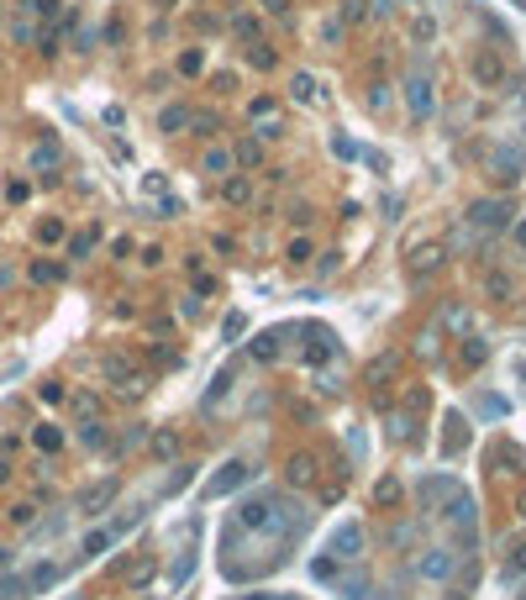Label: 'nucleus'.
<instances>
[{"label":"nucleus","mask_w":526,"mask_h":600,"mask_svg":"<svg viewBox=\"0 0 526 600\" xmlns=\"http://www.w3.org/2000/svg\"><path fill=\"white\" fill-rule=\"evenodd\" d=\"M237 516H242V527H253V532L279 527V516H274V505H269V500H242V505H237Z\"/></svg>","instance_id":"nucleus-1"},{"label":"nucleus","mask_w":526,"mask_h":600,"mask_svg":"<svg viewBox=\"0 0 526 600\" xmlns=\"http://www.w3.org/2000/svg\"><path fill=\"white\" fill-rule=\"evenodd\" d=\"M406 100H411V116H416V121H427V116H431V84L421 79V74L406 84Z\"/></svg>","instance_id":"nucleus-2"},{"label":"nucleus","mask_w":526,"mask_h":600,"mask_svg":"<svg viewBox=\"0 0 526 600\" xmlns=\"http://www.w3.org/2000/svg\"><path fill=\"white\" fill-rule=\"evenodd\" d=\"M505 221V200H490V205H474V227L479 232H495Z\"/></svg>","instance_id":"nucleus-3"},{"label":"nucleus","mask_w":526,"mask_h":600,"mask_svg":"<svg viewBox=\"0 0 526 600\" xmlns=\"http://www.w3.org/2000/svg\"><path fill=\"white\" fill-rule=\"evenodd\" d=\"M242 480H248V468H242V464H227V474H216V480H211V495H227L232 484H242Z\"/></svg>","instance_id":"nucleus-4"},{"label":"nucleus","mask_w":526,"mask_h":600,"mask_svg":"<svg viewBox=\"0 0 526 600\" xmlns=\"http://www.w3.org/2000/svg\"><path fill=\"white\" fill-rule=\"evenodd\" d=\"M111 495H116V480H106V484H95V490H84V511H100V505H106L111 500Z\"/></svg>","instance_id":"nucleus-5"},{"label":"nucleus","mask_w":526,"mask_h":600,"mask_svg":"<svg viewBox=\"0 0 526 600\" xmlns=\"http://www.w3.org/2000/svg\"><path fill=\"white\" fill-rule=\"evenodd\" d=\"M358 542H363V532H358V527H342L332 548H337V558H353V548H358Z\"/></svg>","instance_id":"nucleus-6"},{"label":"nucleus","mask_w":526,"mask_h":600,"mask_svg":"<svg viewBox=\"0 0 526 600\" xmlns=\"http://www.w3.org/2000/svg\"><path fill=\"white\" fill-rule=\"evenodd\" d=\"M437 264H443V248H421V253H416V279H427Z\"/></svg>","instance_id":"nucleus-7"},{"label":"nucleus","mask_w":526,"mask_h":600,"mask_svg":"<svg viewBox=\"0 0 526 600\" xmlns=\"http://www.w3.org/2000/svg\"><path fill=\"white\" fill-rule=\"evenodd\" d=\"M495 164H500V180H521V158L516 153H495Z\"/></svg>","instance_id":"nucleus-8"},{"label":"nucleus","mask_w":526,"mask_h":600,"mask_svg":"<svg viewBox=\"0 0 526 600\" xmlns=\"http://www.w3.org/2000/svg\"><path fill=\"white\" fill-rule=\"evenodd\" d=\"M285 474H289V484H305V480H311V458H289Z\"/></svg>","instance_id":"nucleus-9"},{"label":"nucleus","mask_w":526,"mask_h":600,"mask_svg":"<svg viewBox=\"0 0 526 600\" xmlns=\"http://www.w3.org/2000/svg\"><path fill=\"white\" fill-rule=\"evenodd\" d=\"M221 195H227L232 205H242V200H248L253 190H248V180H227V184H221Z\"/></svg>","instance_id":"nucleus-10"},{"label":"nucleus","mask_w":526,"mask_h":600,"mask_svg":"<svg viewBox=\"0 0 526 600\" xmlns=\"http://www.w3.org/2000/svg\"><path fill=\"white\" fill-rule=\"evenodd\" d=\"M184 121H190V111H184V106H168L164 111V132H180Z\"/></svg>","instance_id":"nucleus-11"},{"label":"nucleus","mask_w":526,"mask_h":600,"mask_svg":"<svg viewBox=\"0 0 526 600\" xmlns=\"http://www.w3.org/2000/svg\"><path fill=\"white\" fill-rule=\"evenodd\" d=\"M58 443H63V432H58V427H37V448H48V453H53Z\"/></svg>","instance_id":"nucleus-12"},{"label":"nucleus","mask_w":526,"mask_h":600,"mask_svg":"<svg viewBox=\"0 0 526 600\" xmlns=\"http://www.w3.org/2000/svg\"><path fill=\"white\" fill-rule=\"evenodd\" d=\"M258 153H263L258 137H253V143H237V164H258Z\"/></svg>","instance_id":"nucleus-13"},{"label":"nucleus","mask_w":526,"mask_h":600,"mask_svg":"<svg viewBox=\"0 0 526 600\" xmlns=\"http://www.w3.org/2000/svg\"><path fill=\"white\" fill-rule=\"evenodd\" d=\"M447 564H453V558H443V553H431L427 564H421V574H431V579H437V574H447Z\"/></svg>","instance_id":"nucleus-14"},{"label":"nucleus","mask_w":526,"mask_h":600,"mask_svg":"<svg viewBox=\"0 0 526 600\" xmlns=\"http://www.w3.org/2000/svg\"><path fill=\"white\" fill-rule=\"evenodd\" d=\"M274 342H279V332H263L258 342H253V353H258V358H274Z\"/></svg>","instance_id":"nucleus-15"},{"label":"nucleus","mask_w":526,"mask_h":600,"mask_svg":"<svg viewBox=\"0 0 526 600\" xmlns=\"http://www.w3.org/2000/svg\"><path fill=\"white\" fill-rule=\"evenodd\" d=\"M295 100H316V79H311V74H300V79H295Z\"/></svg>","instance_id":"nucleus-16"},{"label":"nucleus","mask_w":526,"mask_h":600,"mask_svg":"<svg viewBox=\"0 0 526 600\" xmlns=\"http://www.w3.org/2000/svg\"><path fill=\"white\" fill-rule=\"evenodd\" d=\"M37 237H42V242H58V237H63V221H42V227H37Z\"/></svg>","instance_id":"nucleus-17"},{"label":"nucleus","mask_w":526,"mask_h":600,"mask_svg":"<svg viewBox=\"0 0 526 600\" xmlns=\"http://www.w3.org/2000/svg\"><path fill=\"white\" fill-rule=\"evenodd\" d=\"M200 63H205V58H200V48L184 53V58H180V74H200Z\"/></svg>","instance_id":"nucleus-18"},{"label":"nucleus","mask_w":526,"mask_h":600,"mask_svg":"<svg viewBox=\"0 0 526 600\" xmlns=\"http://www.w3.org/2000/svg\"><path fill=\"white\" fill-rule=\"evenodd\" d=\"M289 258H295V264H305V258H311V242L295 237V242H289Z\"/></svg>","instance_id":"nucleus-19"},{"label":"nucleus","mask_w":526,"mask_h":600,"mask_svg":"<svg viewBox=\"0 0 526 600\" xmlns=\"http://www.w3.org/2000/svg\"><path fill=\"white\" fill-rule=\"evenodd\" d=\"M79 437H84L90 448H95V443H106V432H100V421H84V432H79Z\"/></svg>","instance_id":"nucleus-20"},{"label":"nucleus","mask_w":526,"mask_h":600,"mask_svg":"<svg viewBox=\"0 0 526 600\" xmlns=\"http://www.w3.org/2000/svg\"><path fill=\"white\" fill-rule=\"evenodd\" d=\"M174 448H180V437H174V432L158 437V458H174Z\"/></svg>","instance_id":"nucleus-21"},{"label":"nucleus","mask_w":526,"mask_h":600,"mask_svg":"<svg viewBox=\"0 0 526 600\" xmlns=\"http://www.w3.org/2000/svg\"><path fill=\"white\" fill-rule=\"evenodd\" d=\"M32 279H42V285H48V279H58V264H32Z\"/></svg>","instance_id":"nucleus-22"},{"label":"nucleus","mask_w":526,"mask_h":600,"mask_svg":"<svg viewBox=\"0 0 526 600\" xmlns=\"http://www.w3.org/2000/svg\"><path fill=\"white\" fill-rule=\"evenodd\" d=\"M490 295H500V300H505V295H511V279H505V274H495V279H490Z\"/></svg>","instance_id":"nucleus-23"},{"label":"nucleus","mask_w":526,"mask_h":600,"mask_svg":"<svg viewBox=\"0 0 526 600\" xmlns=\"http://www.w3.org/2000/svg\"><path fill=\"white\" fill-rule=\"evenodd\" d=\"M516 242H521V248H526V221H521V227H516Z\"/></svg>","instance_id":"nucleus-24"}]
</instances>
